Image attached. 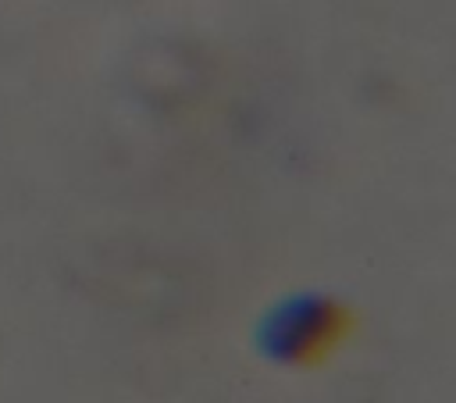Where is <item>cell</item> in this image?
Here are the masks:
<instances>
[{"label": "cell", "instance_id": "cell-1", "mask_svg": "<svg viewBox=\"0 0 456 403\" xmlns=\"http://www.w3.org/2000/svg\"><path fill=\"white\" fill-rule=\"evenodd\" d=\"M342 335V314L328 300H292L281 314L267 325V350L281 353L285 360H306L317 350H328Z\"/></svg>", "mask_w": 456, "mask_h": 403}]
</instances>
